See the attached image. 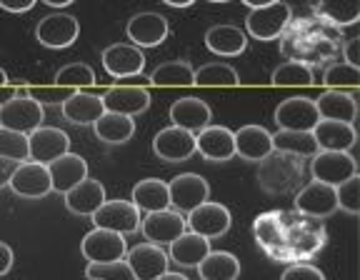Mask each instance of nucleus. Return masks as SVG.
I'll return each instance as SVG.
<instances>
[{"mask_svg": "<svg viewBox=\"0 0 360 280\" xmlns=\"http://www.w3.org/2000/svg\"><path fill=\"white\" fill-rule=\"evenodd\" d=\"M300 178H303V158L273 151L260 160L258 183L270 196H283V193L292 191Z\"/></svg>", "mask_w": 360, "mask_h": 280, "instance_id": "nucleus-1", "label": "nucleus"}, {"mask_svg": "<svg viewBox=\"0 0 360 280\" xmlns=\"http://www.w3.org/2000/svg\"><path fill=\"white\" fill-rule=\"evenodd\" d=\"M45 120V110L40 103L28 98V88H18V96L0 108V128L15 130V133L30 135L40 128Z\"/></svg>", "mask_w": 360, "mask_h": 280, "instance_id": "nucleus-2", "label": "nucleus"}, {"mask_svg": "<svg viewBox=\"0 0 360 280\" xmlns=\"http://www.w3.org/2000/svg\"><path fill=\"white\" fill-rule=\"evenodd\" d=\"M290 6L278 0V3H270L265 8H253L245 18V30L253 35L255 40H276L281 38V33L288 28L290 23Z\"/></svg>", "mask_w": 360, "mask_h": 280, "instance_id": "nucleus-3", "label": "nucleus"}, {"mask_svg": "<svg viewBox=\"0 0 360 280\" xmlns=\"http://www.w3.org/2000/svg\"><path fill=\"white\" fill-rule=\"evenodd\" d=\"M310 173H313V180H318V183L338 188L348 178L358 175V163H355V158L350 153L343 151H318L313 155Z\"/></svg>", "mask_w": 360, "mask_h": 280, "instance_id": "nucleus-4", "label": "nucleus"}, {"mask_svg": "<svg viewBox=\"0 0 360 280\" xmlns=\"http://www.w3.org/2000/svg\"><path fill=\"white\" fill-rule=\"evenodd\" d=\"M96 228L112 230V233H120V236H130V233H138L141 230V210L133 205L130 201H105L96 213L90 215Z\"/></svg>", "mask_w": 360, "mask_h": 280, "instance_id": "nucleus-5", "label": "nucleus"}, {"mask_svg": "<svg viewBox=\"0 0 360 280\" xmlns=\"http://www.w3.org/2000/svg\"><path fill=\"white\" fill-rule=\"evenodd\" d=\"M168 196H170V208H175L178 213L186 215L208 201L210 185L208 180L198 173H180L168 183Z\"/></svg>", "mask_w": 360, "mask_h": 280, "instance_id": "nucleus-6", "label": "nucleus"}, {"mask_svg": "<svg viewBox=\"0 0 360 280\" xmlns=\"http://www.w3.org/2000/svg\"><path fill=\"white\" fill-rule=\"evenodd\" d=\"M80 253L88 263H115V260L125 258L128 246H125V236L120 233L93 228L80 243Z\"/></svg>", "mask_w": 360, "mask_h": 280, "instance_id": "nucleus-7", "label": "nucleus"}, {"mask_svg": "<svg viewBox=\"0 0 360 280\" xmlns=\"http://www.w3.org/2000/svg\"><path fill=\"white\" fill-rule=\"evenodd\" d=\"M8 188H11L15 196L30 198V201L45 198L48 193H53L48 165H43V163H33V160L18 163L15 170H13V175H11Z\"/></svg>", "mask_w": 360, "mask_h": 280, "instance_id": "nucleus-8", "label": "nucleus"}, {"mask_svg": "<svg viewBox=\"0 0 360 280\" xmlns=\"http://www.w3.org/2000/svg\"><path fill=\"white\" fill-rule=\"evenodd\" d=\"M186 218L178 210H158V213H146V218L141 220L143 238L153 246L163 248L170 246L175 238H180L186 233Z\"/></svg>", "mask_w": 360, "mask_h": 280, "instance_id": "nucleus-9", "label": "nucleus"}, {"mask_svg": "<svg viewBox=\"0 0 360 280\" xmlns=\"http://www.w3.org/2000/svg\"><path fill=\"white\" fill-rule=\"evenodd\" d=\"M231 210L220 203H210L205 201L202 205H198L195 210H191L186 218V225L191 228V233L195 236H202V238H220L225 236L228 230H231Z\"/></svg>", "mask_w": 360, "mask_h": 280, "instance_id": "nucleus-10", "label": "nucleus"}, {"mask_svg": "<svg viewBox=\"0 0 360 280\" xmlns=\"http://www.w3.org/2000/svg\"><path fill=\"white\" fill-rule=\"evenodd\" d=\"M80 25L73 15L68 13H51L38 23L35 28V38L40 40V45L45 48H53V51H60V48H70V45L78 40Z\"/></svg>", "mask_w": 360, "mask_h": 280, "instance_id": "nucleus-11", "label": "nucleus"}, {"mask_svg": "<svg viewBox=\"0 0 360 280\" xmlns=\"http://www.w3.org/2000/svg\"><path fill=\"white\" fill-rule=\"evenodd\" d=\"M295 210L300 215H305V218H315V220L328 218V215H333L338 210L335 188L313 180L305 188H300V193L295 196Z\"/></svg>", "mask_w": 360, "mask_h": 280, "instance_id": "nucleus-12", "label": "nucleus"}, {"mask_svg": "<svg viewBox=\"0 0 360 280\" xmlns=\"http://www.w3.org/2000/svg\"><path fill=\"white\" fill-rule=\"evenodd\" d=\"M65 153H70V138L60 128H45V125H40V128H35L28 135V160L48 165V163L65 155Z\"/></svg>", "mask_w": 360, "mask_h": 280, "instance_id": "nucleus-13", "label": "nucleus"}, {"mask_svg": "<svg viewBox=\"0 0 360 280\" xmlns=\"http://www.w3.org/2000/svg\"><path fill=\"white\" fill-rule=\"evenodd\" d=\"M101 98L108 113H120L128 118H135L150 108V93L143 85H112Z\"/></svg>", "mask_w": 360, "mask_h": 280, "instance_id": "nucleus-14", "label": "nucleus"}, {"mask_svg": "<svg viewBox=\"0 0 360 280\" xmlns=\"http://www.w3.org/2000/svg\"><path fill=\"white\" fill-rule=\"evenodd\" d=\"M103 68L112 78H138L146 68V56L141 48L128 43L108 45L103 51Z\"/></svg>", "mask_w": 360, "mask_h": 280, "instance_id": "nucleus-15", "label": "nucleus"}, {"mask_svg": "<svg viewBox=\"0 0 360 280\" xmlns=\"http://www.w3.org/2000/svg\"><path fill=\"white\" fill-rule=\"evenodd\" d=\"M318 120H321V115H318L315 101H310V98H288L276 108L278 130H305V133H310L318 125Z\"/></svg>", "mask_w": 360, "mask_h": 280, "instance_id": "nucleus-16", "label": "nucleus"}, {"mask_svg": "<svg viewBox=\"0 0 360 280\" xmlns=\"http://www.w3.org/2000/svg\"><path fill=\"white\" fill-rule=\"evenodd\" d=\"M125 263L130 265L135 280H155L163 273H168L170 260L163 248L153 246V243H141L125 253Z\"/></svg>", "mask_w": 360, "mask_h": 280, "instance_id": "nucleus-17", "label": "nucleus"}, {"mask_svg": "<svg viewBox=\"0 0 360 280\" xmlns=\"http://www.w3.org/2000/svg\"><path fill=\"white\" fill-rule=\"evenodd\" d=\"M195 153L213 163L231 160L236 158V133L225 125H208L195 135Z\"/></svg>", "mask_w": 360, "mask_h": 280, "instance_id": "nucleus-18", "label": "nucleus"}, {"mask_svg": "<svg viewBox=\"0 0 360 280\" xmlns=\"http://www.w3.org/2000/svg\"><path fill=\"white\" fill-rule=\"evenodd\" d=\"M128 38L135 48H158L168 38V18L160 13H135L128 20Z\"/></svg>", "mask_w": 360, "mask_h": 280, "instance_id": "nucleus-19", "label": "nucleus"}, {"mask_svg": "<svg viewBox=\"0 0 360 280\" xmlns=\"http://www.w3.org/2000/svg\"><path fill=\"white\" fill-rule=\"evenodd\" d=\"M153 151L165 163H183L195 153V135L170 125L153 138Z\"/></svg>", "mask_w": 360, "mask_h": 280, "instance_id": "nucleus-20", "label": "nucleus"}, {"mask_svg": "<svg viewBox=\"0 0 360 280\" xmlns=\"http://www.w3.org/2000/svg\"><path fill=\"white\" fill-rule=\"evenodd\" d=\"M213 113H210V106L200 98H180L170 106V120H173L175 128H183L188 133L198 135L202 128H208Z\"/></svg>", "mask_w": 360, "mask_h": 280, "instance_id": "nucleus-21", "label": "nucleus"}, {"mask_svg": "<svg viewBox=\"0 0 360 280\" xmlns=\"http://www.w3.org/2000/svg\"><path fill=\"white\" fill-rule=\"evenodd\" d=\"M48 173H51L53 191L65 196L68 191H73L75 185L88 178V163L75 153H65V155L48 163Z\"/></svg>", "mask_w": 360, "mask_h": 280, "instance_id": "nucleus-22", "label": "nucleus"}, {"mask_svg": "<svg viewBox=\"0 0 360 280\" xmlns=\"http://www.w3.org/2000/svg\"><path fill=\"white\" fill-rule=\"evenodd\" d=\"M105 203V188H103L101 180L85 178L83 183H78L73 191L65 193V208L73 215H80V218H90L96 213L98 208Z\"/></svg>", "mask_w": 360, "mask_h": 280, "instance_id": "nucleus-23", "label": "nucleus"}, {"mask_svg": "<svg viewBox=\"0 0 360 280\" xmlns=\"http://www.w3.org/2000/svg\"><path fill=\"white\" fill-rule=\"evenodd\" d=\"M273 153V135L263 125H243L236 130V155L243 160L260 163L265 155Z\"/></svg>", "mask_w": 360, "mask_h": 280, "instance_id": "nucleus-24", "label": "nucleus"}, {"mask_svg": "<svg viewBox=\"0 0 360 280\" xmlns=\"http://www.w3.org/2000/svg\"><path fill=\"white\" fill-rule=\"evenodd\" d=\"M60 110L68 123L93 125L105 113V106H103L101 96H90V93H83V90H75L73 96L60 106Z\"/></svg>", "mask_w": 360, "mask_h": 280, "instance_id": "nucleus-25", "label": "nucleus"}, {"mask_svg": "<svg viewBox=\"0 0 360 280\" xmlns=\"http://www.w3.org/2000/svg\"><path fill=\"white\" fill-rule=\"evenodd\" d=\"M205 45L220 58H236L248 48V33L238 25H213L205 33Z\"/></svg>", "mask_w": 360, "mask_h": 280, "instance_id": "nucleus-26", "label": "nucleus"}, {"mask_svg": "<svg viewBox=\"0 0 360 280\" xmlns=\"http://www.w3.org/2000/svg\"><path fill=\"white\" fill-rule=\"evenodd\" d=\"M315 108H318L321 120H338V123L353 125L355 115H358L355 98L343 93V90H326V93H321V98L315 101Z\"/></svg>", "mask_w": 360, "mask_h": 280, "instance_id": "nucleus-27", "label": "nucleus"}, {"mask_svg": "<svg viewBox=\"0 0 360 280\" xmlns=\"http://www.w3.org/2000/svg\"><path fill=\"white\" fill-rule=\"evenodd\" d=\"M138 210L143 213H158V210H168L170 196H168V183L160 178H146L141 183L133 185V196H130Z\"/></svg>", "mask_w": 360, "mask_h": 280, "instance_id": "nucleus-28", "label": "nucleus"}, {"mask_svg": "<svg viewBox=\"0 0 360 280\" xmlns=\"http://www.w3.org/2000/svg\"><path fill=\"white\" fill-rule=\"evenodd\" d=\"M313 138L321 151H343L348 153L355 146V128L348 123H338V120H318L313 130Z\"/></svg>", "mask_w": 360, "mask_h": 280, "instance_id": "nucleus-29", "label": "nucleus"}, {"mask_svg": "<svg viewBox=\"0 0 360 280\" xmlns=\"http://www.w3.org/2000/svg\"><path fill=\"white\" fill-rule=\"evenodd\" d=\"M210 253V241L202 236H195L186 230L180 238L170 243V260L178 263L180 268H198L200 260Z\"/></svg>", "mask_w": 360, "mask_h": 280, "instance_id": "nucleus-30", "label": "nucleus"}, {"mask_svg": "<svg viewBox=\"0 0 360 280\" xmlns=\"http://www.w3.org/2000/svg\"><path fill=\"white\" fill-rule=\"evenodd\" d=\"M98 140L108 143V146H123L133 138L135 133V120L128 115H120V113H103L101 118L93 123Z\"/></svg>", "mask_w": 360, "mask_h": 280, "instance_id": "nucleus-31", "label": "nucleus"}, {"mask_svg": "<svg viewBox=\"0 0 360 280\" xmlns=\"http://www.w3.org/2000/svg\"><path fill=\"white\" fill-rule=\"evenodd\" d=\"M200 280H238L240 260L228 250H210L198 265Z\"/></svg>", "mask_w": 360, "mask_h": 280, "instance_id": "nucleus-32", "label": "nucleus"}, {"mask_svg": "<svg viewBox=\"0 0 360 280\" xmlns=\"http://www.w3.org/2000/svg\"><path fill=\"white\" fill-rule=\"evenodd\" d=\"M273 151L290 153V155L298 158H313L321 148L315 143L313 133H305V130H278L273 135Z\"/></svg>", "mask_w": 360, "mask_h": 280, "instance_id": "nucleus-33", "label": "nucleus"}, {"mask_svg": "<svg viewBox=\"0 0 360 280\" xmlns=\"http://www.w3.org/2000/svg\"><path fill=\"white\" fill-rule=\"evenodd\" d=\"M315 13L333 25H353L360 18V0H318Z\"/></svg>", "mask_w": 360, "mask_h": 280, "instance_id": "nucleus-34", "label": "nucleus"}, {"mask_svg": "<svg viewBox=\"0 0 360 280\" xmlns=\"http://www.w3.org/2000/svg\"><path fill=\"white\" fill-rule=\"evenodd\" d=\"M153 85H163V88H178V85H193V68L188 61H170L158 65L150 73Z\"/></svg>", "mask_w": 360, "mask_h": 280, "instance_id": "nucleus-35", "label": "nucleus"}, {"mask_svg": "<svg viewBox=\"0 0 360 280\" xmlns=\"http://www.w3.org/2000/svg\"><path fill=\"white\" fill-rule=\"evenodd\" d=\"M236 68H231L228 63H208V65L193 70V85H205V88H215V85H238Z\"/></svg>", "mask_w": 360, "mask_h": 280, "instance_id": "nucleus-36", "label": "nucleus"}, {"mask_svg": "<svg viewBox=\"0 0 360 280\" xmlns=\"http://www.w3.org/2000/svg\"><path fill=\"white\" fill-rule=\"evenodd\" d=\"M270 83L273 85H313V70H310L305 63L298 61H290V63H283L273 70L270 75Z\"/></svg>", "mask_w": 360, "mask_h": 280, "instance_id": "nucleus-37", "label": "nucleus"}, {"mask_svg": "<svg viewBox=\"0 0 360 280\" xmlns=\"http://www.w3.org/2000/svg\"><path fill=\"white\" fill-rule=\"evenodd\" d=\"M323 85L328 90H343V88H358L360 85V68L348 65V63H333L323 73Z\"/></svg>", "mask_w": 360, "mask_h": 280, "instance_id": "nucleus-38", "label": "nucleus"}, {"mask_svg": "<svg viewBox=\"0 0 360 280\" xmlns=\"http://www.w3.org/2000/svg\"><path fill=\"white\" fill-rule=\"evenodd\" d=\"M93 83H96V73L85 63H70V65L60 68L56 73V85H63V88H70V90L90 88Z\"/></svg>", "mask_w": 360, "mask_h": 280, "instance_id": "nucleus-39", "label": "nucleus"}, {"mask_svg": "<svg viewBox=\"0 0 360 280\" xmlns=\"http://www.w3.org/2000/svg\"><path fill=\"white\" fill-rule=\"evenodd\" d=\"M0 158H6V160L13 163L28 160V135L0 128Z\"/></svg>", "mask_w": 360, "mask_h": 280, "instance_id": "nucleus-40", "label": "nucleus"}, {"mask_svg": "<svg viewBox=\"0 0 360 280\" xmlns=\"http://www.w3.org/2000/svg\"><path fill=\"white\" fill-rule=\"evenodd\" d=\"M85 275H88V280H135L125 258L115 260V263H88Z\"/></svg>", "mask_w": 360, "mask_h": 280, "instance_id": "nucleus-41", "label": "nucleus"}, {"mask_svg": "<svg viewBox=\"0 0 360 280\" xmlns=\"http://www.w3.org/2000/svg\"><path fill=\"white\" fill-rule=\"evenodd\" d=\"M335 198H338V208H343L345 213L358 215L360 213V178L353 175L345 183H340L335 188Z\"/></svg>", "mask_w": 360, "mask_h": 280, "instance_id": "nucleus-42", "label": "nucleus"}, {"mask_svg": "<svg viewBox=\"0 0 360 280\" xmlns=\"http://www.w3.org/2000/svg\"><path fill=\"white\" fill-rule=\"evenodd\" d=\"M75 90L63 88V85H30L28 98H33L40 106H63Z\"/></svg>", "mask_w": 360, "mask_h": 280, "instance_id": "nucleus-43", "label": "nucleus"}, {"mask_svg": "<svg viewBox=\"0 0 360 280\" xmlns=\"http://www.w3.org/2000/svg\"><path fill=\"white\" fill-rule=\"evenodd\" d=\"M281 280H326L321 268H315V265L308 263H295L283 273Z\"/></svg>", "mask_w": 360, "mask_h": 280, "instance_id": "nucleus-44", "label": "nucleus"}, {"mask_svg": "<svg viewBox=\"0 0 360 280\" xmlns=\"http://www.w3.org/2000/svg\"><path fill=\"white\" fill-rule=\"evenodd\" d=\"M38 0H0V8L8 13H25L35 6Z\"/></svg>", "mask_w": 360, "mask_h": 280, "instance_id": "nucleus-45", "label": "nucleus"}, {"mask_svg": "<svg viewBox=\"0 0 360 280\" xmlns=\"http://www.w3.org/2000/svg\"><path fill=\"white\" fill-rule=\"evenodd\" d=\"M358 43H360L358 38H350L348 43H345V48H343V53H345V63H348V65H355V68H360Z\"/></svg>", "mask_w": 360, "mask_h": 280, "instance_id": "nucleus-46", "label": "nucleus"}, {"mask_svg": "<svg viewBox=\"0 0 360 280\" xmlns=\"http://www.w3.org/2000/svg\"><path fill=\"white\" fill-rule=\"evenodd\" d=\"M11 268H13V250L11 246H6V243L0 241V275H6Z\"/></svg>", "mask_w": 360, "mask_h": 280, "instance_id": "nucleus-47", "label": "nucleus"}, {"mask_svg": "<svg viewBox=\"0 0 360 280\" xmlns=\"http://www.w3.org/2000/svg\"><path fill=\"white\" fill-rule=\"evenodd\" d=\"M15 165L18 163L0 158V188H6V185L11 183V175H13V170H15Z\"/></svg>", "mask_w": 360, "mask_h": 280, "instance_id": "nucleus-48", "label": "nucleus"}, {"mask_svg": "<svg viewBox=\"0 0 360 280\" xmlns=\"http://www.w3.org/2000/svg\"><path fill=\"white\" fill-rule=\"evenodd\" d=\"M15 96H18V88H15V85H11V83L0 85V108L6 106L8 101H13Z\"/></svg>", "mask_w": 360, "mask_h": 280, "instance_id": "nucleus-49", "label": "nucleus"}, {"mask_svg": "<svg viewBox=\"0 0 360 280\" xmlns=\"http://www.w3.org/2000/svg\"><path fill=\"white\" fill-rule=\"evenodd\" d=\"M243 3L253 11V8H265V6H270V3H278V0H243Z\"/></svg>", "mask_w": 360, "mask_h": 280, "instance_id": "nucleus-50", "label": "nucleus"}, {"mask_svg": "<svg viewBox=\"0 0 360 280\" xmlns=\"http://www.w3.org/2000/svg\"><path fill=\"white\" fill-rule=\"evenodd\" d=\"M163 3L170 8H188V6H193L195 0H163Z\"/></svg>", "mask_w": 360, "mask_h": 280, "instance_id": "nucleus-51", "label": "nucleus"}, {"mask_svg": "<svg viewBox=\"0 0 360 280\" xmlns=\"http://www.w3.org/2000/svg\"><path fill=\"white\" fill-rule=\"evenodd\" d=\"M155 280H188V278L183 273H170V270H168V273H163L160 278H155Z\"/></svg>", "mask_w": 360, "mask_h": 280, "instance_id": "nucleus-52", "label": "nucleus"}, {"mask_svg": "<svg viewBox=\"0 0 360 280\" xmlns=\"http://www.w3.org/2000/svg\"><path fill=\"white\" fill-rule=\"evenodd\" d=\"M43 3H48L51 8H68L73 0H43Z\"/></svg>", "mask_w": 360, "mask_h": 280, "instance_id": "nucleus-53", "label": "nucleus"}, {"mask_svg": "<svg viewBox=\"0 0 360 280\" xmlns=\"http://www.w3.org/2000/svg\"><path fill=\"white\" fill-rule=\"evenodd\" d=\"M6 83H8V73L3 70V68H0V85H6Z\"/></svg>", "mask_w": 360, "mask_h": 280, "instance_id": "nucleus-54", "label": "nucleus"}, {"mask_svg": "<svg viewBox=\"0 0 360 280\" xmlns=\"http://www.w3.org/2000/svg\"><path fill=\"white\" fill-rule=\"evenodd\" d=\"M210 3H228V0H210Z\"/></svg>", "mask_w": 360, "mask_h": 280, "instance_id": "nucleus-55", "label": "nucleus"}]
</instances>
